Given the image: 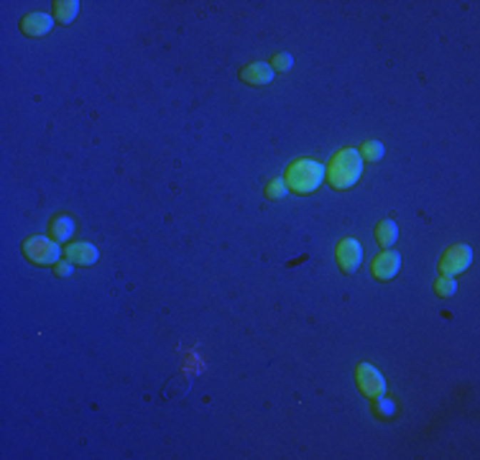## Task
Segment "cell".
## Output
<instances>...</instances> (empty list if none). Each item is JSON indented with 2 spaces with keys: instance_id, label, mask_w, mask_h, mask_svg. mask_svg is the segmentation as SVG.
Listing matches in <instances>:
<instances>
[{
  "instance_id": "cell-19",
  "label": "cell",
  "mask_w": 480,
  "mask_h": 460,
  "mask_svg": "<svg viewBox=\"0 0 480 460\" xmlns=\"http://www.w3.org/2000/svg\"><path fill=\"white\" fill-rule=\"evenodd\" d=\"M72 266H74L72 261H59V264L54 266V274L56 276H69L72 274Z\"/></svg>"
},
{
  "instance_id": "cell-17",
  "label": "cell",
  "mask_w": 480,
  "mask_h": 460,
  "mask_svg": "<svg viewBox=\"0 0 480 460\" xmlns=\"http://www.w3.org/2000/svg\"><path fill=\"white\" fill-rule=\"evenodd\" d=\"M286 195H289V187H286L284 179H271V182L266 184V197H268V200H284Z\"/></svg>"
},
{
  "instance_id": "cell-9",
  "label": "cell",
  "mask_w": 480,
  "mask_h": 460,
  "mask_svg": "<svg viewBox=\"0 0 480 460\" xmlns=\"http://www.w3.org/2000/svg\"><path fill=\"white\" fill-rule=\"evenodd\" d=\"M240 80H243L245 85L263 87L274 80V67H271V64H263V61H253V64H248V67L240 72Z\"/></svg>"
},
{
  "instance_id": "cell-5",
  "label": "cell",
  "mask_w": 480,
  "mask_h": 460,
  "mask_svg": "<svg viewBox=\"0 0 480 460\" xmlns=\"http://www.w3.org/2000/svg\"><path fill=\"white\" fill-rule=\"evenodd\" d=\"M355 381H358L360 394L368 399H376L381 394H386V379L378 374V368H373L371 363H360L355 368Z\"/></svg>"
},
{
  "instance_id": "cell-13",
  "label": "cell",
  "mask_w": 480,
  "mask_h": 460,
  "mask_svg": "<svg viewBox=\"0 0 480 460\" xmlns=\"http://www.w3.org/2000/svg\"><path fill=\"white\" fill-rule=\"evenodd\" d=\"M74 233V220L72 218H67V215H59V218H54L51 220V238L56 240V243H61V240H69Z\"/></svg>"
},
{
  "instance_id": "cell-6",
  "label": "cell",
  "mask_w": 480,
  "mask_h": 460,
  "mask_svg": "<svg viewBox=\"0 0 480 460\" xmlns=\"http://www.w3.org/2000/svg\"><path fill=\"white\" fill-rule=\"evenodd\" d=\"M335 256H337V266L345 274H353V271H358L360 261H363V248H360V243L355 238H342L337 243Z\"/></svg>"
},
{
  "instance_id": "cell-1",
  "label": "cell",
  "mask_w": 480,
  "mask_h": 460,
  "mask_svg": "<svg viewBox=\"0 0 480 460\" xmlns=\"http://www.w3.org/2000/svg\"><path fill=\"white\" fill-rule=\"evenodd\" d=\"M363 174V156L358 148H340L332 153L330 164L325 166V179L335 190H350Z\"/></svg>"
},
{
  "instance_id": "cell-7",
  "label": "cell",
  "mask_w": 480,
  "mask_h": 460,
  "mask_svg": "<svg viewBox=\"0 0 480 460\" xmlns=\"http://www.w3.org/2000/svg\"><path fill=\"white\" fill-rule=\"evenodd\" d=\"M399 269H402V256H399L396 251L378 253V256L373 258V264H371V271H373V276H376L378 282H391V279L399 274Z\"/></svg>"
},
{
  "instance_id": "cell-4",
  "label": "cell",
  "mask_w": 480,
  "mask_h": 460,
  "mask_svg": "<svg viewBox=\"0 0 480 460\" xmlns=\"http://www.w3.org/2000/svg\"><path fill=\"white\" fill-rule=\"evenodd\" d=\"M470 264H473V248L470 245H452L439 258V276L462 274Z\"/></svg>"
},
{
  "instance_id": "cell-12",
  "label": "cell",
  "mask_w": 480,
  "mask_h": 460,
  "mask_svg": "<svg viewBox=\"0 0 480 460\" xmlns=\"http://www.w3.org/2000/svg\"><path fill=\"white\" fill-rule=\"evenodd\" d=\"M79 13V3L77 0H56L54 3V19L59 21L61 26L72 24Z\"/></svg>"
},
{
  "instance_id": "cell-15",
  "label": "cell",
  "mask_w": 480,
  "mask_h": 460,
  "mask_svg": "<svg viewBox=\"0 0 480 460\" xmlns=\"http://www.w3.org/2000/svg\"><path fill=\"white\" fill-rule=\"evenodd\" d=\"M383 153H386V148H383V143L378 141H368L363 143V148H360V156H363V161H381L383 159Z\"/></svg>"
},
{
  "instance_id": "cell-18",
  "label": "cell",
  "mask_w": 480,
  "mask_h": 460,
  "mask_svg": "<svg viewBox=\"0 0 480 460\" xmlns=\"http://www.w3.org/2000/svg\"><path fill=\"white\" fill-rule=\"evenodd\" d=\"M294 64L292 54H276L274 56V69H279V72H289Z\"/></svg>"
},
{
  "instance_id": "cell-16",
  "label": "cell",
  "mask_w": 480,
  "mask_h": 460,
  "mask_svg": "<svg viewBox=\"0 0 480 460\" xmlns=\"http://www.w3.org/2000/svg\"><path fill=\"white\" fill-rule=\"evenodd\" d=\"M373 412H376L378 417H394V412H396V404L391 402L386 394H381V397L373 399Z\"/></svg>"
},
{
  "instance_id": "cell-3",
  "label": "cell",
  "mask_w": 480,
  "mask_h": 460,
  "mask_svg": "<svg viewBox=\"0 0 480 460\" xmlns=\"http://www.w3.org/2000/svg\"><path fill=\"white\" fill-rule=\"evenodd\" d=\"M61 253L64 251L59 248V243L46 235H31L24 240V256L36 266H56Z\"/></svg>"
},
{
  "instance_id": "cell-11",
  "label": "cell",
  "mask_w": 480,
  "mask_h": 460,
  "mask_svg": "<svg viewBox=\"0 0 480 460\" xmlns=\"http://www.w3.org/2000/svg\"><path fill=\"white\" fill-rule=\"evenodd\" d=\"M399 238V228H396L394 220H381L376 225V243L381 248H391Z\"/></svg>"
},
{
  "instance_id": "cell-14",
  "label": "cell",
  "mask_w": 480,
  "mask_h": 460,
  "mask_svg": "<svg viewBox=\"0 0 480 460\" xmlns=\"http://www.w3.org/2000/svg\"><path fill=\"white\" fill-rule=\"evenodd\" d=\"M455 292H457L455 276H439L437 282H434V295L442 297V300H447V297H455Z\"/></svg>"
},
{
  "instance_id": "cell-10",
  "label": "cell",
  "mask_w": 480,
  "mask_h": 460,
  "mask_svg": "<svg viewBox=\"0 0 480 460\" xmlns=\"http://www.w3.org/2000/svg\"><path fill=\"white\" fill-rule=\"evenodd\" d=\"M64 253H67V261H72L77 266H92L98 264L100 258V251L92 243H72Z\"/></svg>"
},
{
  "instance_id": "cell-8",
  "label": "cell",
  "mask_w": 480,
  "mask_h": 460,
  "mask_svg": "<svg viewBox=\"0 0 480 460\" xmlns=\"http://www.w3.org/2000/svg\"><path fill=\"white\" fill-rule=\"evenodd\" d=\"M51 29H54V19H51L49 13H41V11L29 13V16H24V21H21V31L31 39L46 36Z\"/></svg>"
},
{
  "instance_id": "cell-2",
  "label": "cell",
  "mask_w": 480,
  "mask_h": 460,
  "mask_svg": "<svg viewBox=\"0 0 480 460\" xmlns=\"http://www.w3.org/2000/svg\"><path fill=\"white\" fill-rule=\"evenodd\" d=\"M284 182L294 195H312L325 182V166L315 159H297L286 169Z\"/></svg>"
}]
</instances>
